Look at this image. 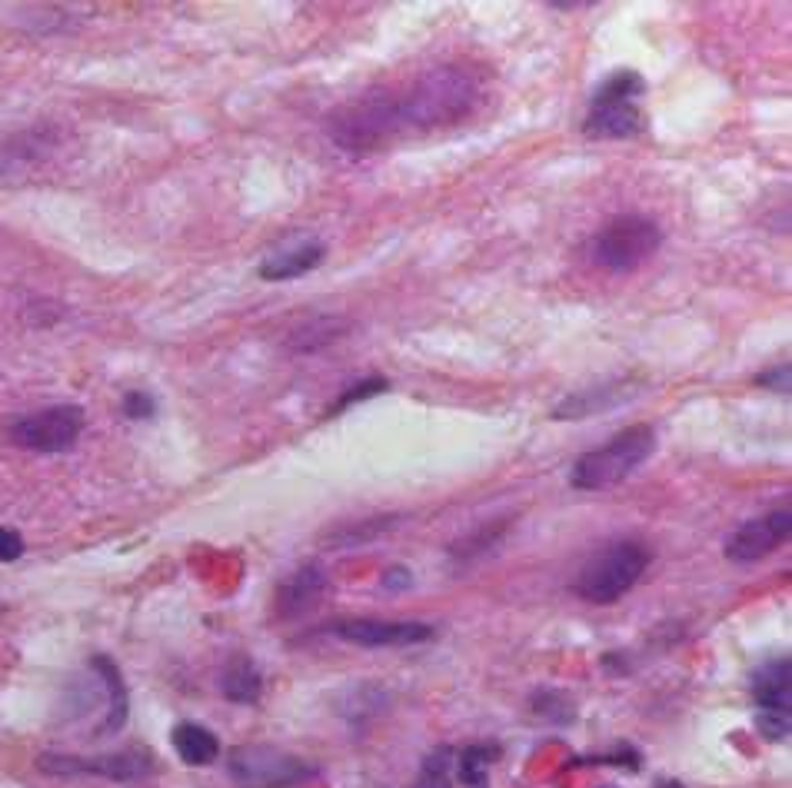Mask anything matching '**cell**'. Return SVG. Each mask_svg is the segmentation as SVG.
I'll return each mask as SVG.
<instances>
[{
	"mask_svg": "<svg viewBox=\"0 0 792 788\" xmlns=\"http://www.w3.org/2000/svg\"><path fill=\"white\" fill-rule=\"evenodd\" d=\"M480 103L473 71L443 64L413 77L400 90H369L330 114V137L347 153H369L403 137L460 124Z\"/></svg>",
	"mask_w": 792,
	"mask_h": 788,
	"instance_id": "1",
	"label": "cell"
},
{
	"mask_svg": "<svg viewBox=\"0 0 792 788\" xmlns=\"http://www.w3.org/2000/svg\"><path fill=\"white\" fill-rule=\"evenodd\" d=\"M653 453H656V430L646 423H637V427L616 433L606 446L579 456L569 469V483H573V490H583V493L609 490V486L623 483L626 476H632Z\"/></svg>",
	"mask_w": 792,
	"mask_h": 788,
	"instance_id": "2",
	"label": "cell"
},
{
	"mask_svg": "<svg viewBox=\"0 0 792 788\" xmlns=\"http://www.w3.org/2000/svg\"><path fill=\"white\" fill-rule=\"evenodd\" d=\"M650 562H653V552L637 539L609 543L603 552H596L583 569H579L573 589L579 599H587L593 606H613L643 580Z\"/></svg>",
	"mask_w": 792,
	"mask_h": 788,
	"instance_id": "3",
	"label": "cell"
},
{
	"mask_svg": "<svg viewBox=\"0 0 792 788\" xmlns=\"http://www.w3.org/2000/svg\"><path fill=\"white\" fill-rule=\"evenodd\" d=\"M646 93V80L637 71L609 74L590 100V114L583 120V134L596 140H629L643 130L640 97Z\"/></svg>",
	"mask_w": 792,
	"mask_h": 788,
	"instance_id": "4",
	"label": "cell"
},
{
	"mask_svg": "<svg viewBox=\"0 0 792 788\" xmlns=\"http://www.w3.org/2000/svg\"><path fill=\"white\" fill-rule=\"evenodd\" d=\"M663 246V230L656 220L626 214L609 220L590 243V256L606 274H632Z\"/></svg>",
	"mask_w": 792,
	"mask_h": 788,
	"instance_id": "5",
	"label": "cell"
},
{
	"mask_svg": "<svg viewBox=\"0 0 792 788\" xmlns=\"http://www.w3.org/2000/svg\"><path fill=\"white\" fill-rule=\"evenodd\" d=\"M230 778L240 788H290L316 775V768L277 746H237L227 759Z\"/></svg>",
	"mask_w": 792,
	"mask_h": 788,
	"instance_id": "6",
	"label": "cell"
},
{
	"mask_svg": "<svg viewBox=\"0 0 792 788\" xmlns=\"http://www.w3.org/2000/svg\"><path fill=\"white\" fill-rule=\"evenodd\" d=\"M87 427V416L74 403L47 406L37 412H24L14 423H8V440L14 446L34 449V453H67Z\"/></svg>",
	"mask_w": 792,
	"mask_h": 788,
	"instance_id": "7",
	"label": "cell"
},
{
	"mask_svg": "<svg viewBox=\"0 0 792 788\" xmlns=\"http://www.w3.org/2000/svg\"><path fill=\"white\" fill-rule=\"evenodd\" d=\"M789 533H792L789 509L785 506L772 509L759 519H750V522L739 525V530L726 539V559L739 562V565H753V562L772 556L779 546H785Z\"/></svg>",
	"mask_w": 792,
	"mask_h": 788,
	"instance_id": "8",
	"label": "cell"
},
{
	"mask_svg": "<svg viewBox=\"0 0 792 788\" xmlns=\"http://www.w3.org/2000/svg\"><path fill=\"white\" fill-rule=\"evenodd\" d=\"M37 768L47 775H100L111 781H137L153 772V762L147 752H114V755H93V759H77V755H40Z\"/></svg>",
	"mask_w": 792,
	"mask_h": 788,
	"instance_id": "9",
	"label": "cell"
},
{
	"mask_svg": "<svg viewBox=\"0 0 792 788\" xmlns=\"http://www.w3.org/2000/svg\"><path fill=\"white\" fill-rule=\"evenodd\" d=\"M437 628L427 622H384V619H347L334 625V636L366 646V649H384V646H419L433 639Z\"/></svg>",
	"mask_w": 792,
	"mask_h": 788,
	"instance_id": "10",
	"label": "cell"
},
{
	"mask_svg": "<svg viewBox=\"0 0 792 788\" xmlns=\"http://www.w3.org/2000/svg\"><path fill=\"white\" fill-rule=\"evenodd\" d=\"M324 593H327V572H324V565L310 562V565L297 569L290 580L280 586V593H277V612L284 619H297V615L310 612L316 602H320Z\"/></svg>",
	"mask_w": 792,
	"mask_h": 788,
	"instance_id": "11",
	"label": "cell"
},
{
	"mask_svg": "<svg viewBox=\"0 0 792 788\" xmlns=\"http://www.w3.org/2000/svg\"><path fill=\"white\" fill-rule=\"evenodd\" d=\"M54 150V140H50L47 130H27V134H14L11 140L0 143V177H24L34 174L47 156Z\"/></svg>",
	"mask_w": 792,
	"mask_h": 788,
	"instance_id": "12",
	"label": "cell"
},
{
	"mask_svg": "<svg viewBox=\"0 0 792 788\" xmlns=\"http://www.w3.org/2000/svg\"><path fill=\"white\" fill-rule=\"evenodd\" d=\"M789 672H792L789 656H779L753 675V696H756L759 712H789V706H792Z\"/></svg>",
	"mask_w": 792,
	"mask_h": 788,
	"instance_id": "13",
	"label": "cell"
},
{
	"mask_svg": "<svg viewBox=\"0 0 792 788\" xmlns=\"http://www.w3.org/2000/svg\"><path fill=\"white\" fill-rule=\"evenodd\" d=\"M324 253H327V246H324L320 240L300 243V246H293V250H284V253H274V256L263 259V263H260V277H263V280H271V283L303 277V274H310V270L320 267V263H324Z\"/></svg>",
	"mask_w": 792,
	"mask_h": 788,
	"instance_id": "14",
	"label": "cell"
},
{
	"mask_svg": "<svg viewBox=\"0 0 792 788\" xmlns=\"http://www.w3.org/2000/svg\"><path fill=\"white\" fill-rule=\"evenodd\" d=\"M90 669L100 675L103 692H108V719L100 722V732L97 735H111V732H117L127 722V689H124V678H121L117 665L108 656H93L90 659Z\"/></svg>",
	"mask_w": 792,
	"mask_h": 788,
	"instance_id": "15",
	"label": "cell"
},
{
	"mask_svg": "<svg viewBox=\"0 0 792 788\" xmlns=\"http://www.w3.org/2000/svg\"><path fill=\"white\" fill-rule=\"evenodd\" d=\"M171 742L177 749V755L187 762V765H210L217 755H221V742L217 735L197 725V722H180L171 735Z\"/></svg>",
	"mask_w": 792,
	"mask_h": 788,
	"instance_id": "16",
	"label": "cell"
},
{
	"mask_svg": "<svg viewBox=\"0 0 792 788\" xmlns=\"http://www.w3.org/2000/svg\"><path fill=\"white\" fill-rule=\"evenodd\" d=\"M221 689H224V696H227L230 702H237V706H253V702H260V696H263L260 669H256L247 656H237V659L224 669Z\"/></svg>",
	"mask_w": 792,
	"mask_h": 788,
	"instance_id": "17",
	"label": "cell"
},
{
	"mask_svg": "<svg viewBox=\"0 0 792 788\" xmlns=\"http://www.w3.org/2000/svg\"><path fill=\"white\" fill-rule=\"evenodd\" d=\"M626 393L619 390V383H606V386H590L583 393L569 396L566 403H560L553 409L556 419H583V416H593V412H606L613 409L616 403H623Z\"/></svg>",
	"mask_w": 792,
	"mask_h": 788,
	"instance_id": "18",
	"label": "cell"
},
{
	"mask_svg": "<svg viewBox=\"0 0 792 788\" xmlns=\"http://www.w3.org/2000/svg\"><path fill=\"white\" fill-rule=\"evenodd\" d=\"M400 519L397 516H374V519H356V522H343L337 530L327 536L330 549H353V546H363L369 539H377L380 533L393 530Z\"/></svg>",
	"mask_w": 792,
	"mask_h": 788,
	"instance_id": "19",
	"label": "cell"
},
{
	"mask_svg": "<svg viewBox=\"0 0 792 788\" xmlns=\"http://www.w3.org/2000/svg\"><path fill=\"white\" fill-rule=\"evenodd\" d=\"M500 749L496 746H469L460 752V781L469 788H487L490 781V765L496 762Z\"/></svg>",
	"mask_w": 792,
	"mask_h": 788,
	"instance_id": "20",
	"label": "cell"
},
{
	"mask_svg": "<svg viewBox=\"0 0 792 788\" xmlns=\"http://www.w3.org/2000/svg\"><path fill=\"white\" fill-rule=\"evenodd\" d=\"M340 330H343L340 320H316V323H306L303 330H297V333L290 336V349L310 353V349H316V346H324V343L343 336Z\"/></svg>",
	"mask_w": 792,
	"mask_h": 788,
	"instance_id": "21",
	"label": "cell"
},
{
	"mask_svg": "<svg viewBox=\"0 0 792 788\" xmlns=\"http://www.w3.org/2000/svg\"><path fill=\"white\" fill-rule=\"evenodd\" d=\"M450 755H453L450 749L433 752V755L424 762V768H419L413 788H453V785H450V762H453Z\"/></svg>",
	"mask_w": 792,
	"mask_h": 788,
	"instance_id": "22",
	"label": "cell"
},
{
	"mask_svg": "<svg viewBox=\"0 0 792 788\" xmlns=\"http://www.w3.org/2000/svg\"><path fill=\"white\" fill-rule=\"evenodd\" d=\"M390 390V383L384 380V377H369V380H360V383H353L334 406H327V419L330 416H340L343 409H350L353 403H363V399H369V396H380V393H387Z\"/></svg>",
	"mask_w": 792,
	"mask_h": 788,
	"instance_id": "23",
	"label": "cell"
},
{
	"mask_svg": "<svg viewBox=\"0 0 792 788\" xmlns=\"http://www.w3.org/2000/svg\"><path fill=\"white\" fill-rule=\"evenodd\" d=\"M756 725H759V732L766 735V739L779 742V739H785V735H789V712H759Z\"/></svg>",
	"mask_w": 792,
	"mask_h": 788,
	"instance_id": "24",
	"label": "cell"
},
{
	"mask_svg": "<svg viewBox=\"0 0 792 788\" xmlns=\"http://www.w3.org/2000/svg\"><path fill=\"white\" fill-rule=\"evenodd\" d=\"M153 412H156V403H153L150 393H143V390H130V393L124 396V416H130V419H150Z\"/></svg>",
	"mask_w": 792,
	"mask_h": 788,
	"instance_id": "25",
	"label": "cell"
},
{
	"mask_svg": "<svg viewBox=\"0 0 792 788\" xmlns=\"http://www.w3.org/2000/svg\"><path fill=\"white\" fill-rule=\"evenodd\" d=\"M24 556V539L21 533L8 530V525H0V562H14Z\"/></svg>",
	"mask_w": 792,
	"mask_h": 788,
	"instance_id": "26",
	"label": "cell"
},
{
	"mask_svg": "<svg viewBox=\"0 0 792 788\" xmlns=\"http://www.w3.org/2000/svg\"><path fill=\"white\" fill-rule=\"evenodd\" d=\"M756 383H759V386H769V390H782V393H789V363L772 366L769 373L756 377Z\"/></svg>",
	"mask_w": 792,
	"mask_h": 788,
	"instance_id": "27",
	"label": "cell"
},
{
	"mask_svg": "<svg viewBox=\"0 0 792 788\" xmlns=\"http://www.w3.org/2000/svg\"><path fill=\"white\" fill-rule=\"evenodd\" d=\"M410 583H413V575H410L406 569H390V572H387V580H384L387 589H400V586H410Z\"/></svg>",
	"mask_w": 792,
	"mask_h": 788,
	"instance_id": "28",
	"label": "cell"
},
{
	"mask_svg": "<svg viewBox=\"0 0 792 788\" xmlns=\"http://www.w3.org/2000/svg\"><path fill=\"white\" fill-rule=\"evenodd\" d=\"M656 788H682V785H679V781H659Z\"/></svg>",
	"mask_w": 792,
	"mask_h": 788,
	"instance_id": "29",
	"label": "cell"
},
{
	"mask_svg": "<svg viewBox=\"0 0 792 788\" xmlns=\"http://www.w3.org/2000/svg\"><path fill=\"white\" fill-rule=\"evenodd\" d=\"M0 612H4V606H0Z\"/></svg>",
	"mask_w": 792,
	"mask_h": 788,
	"instance_id": "30",
	"label": "cell"
}]
</instances>
